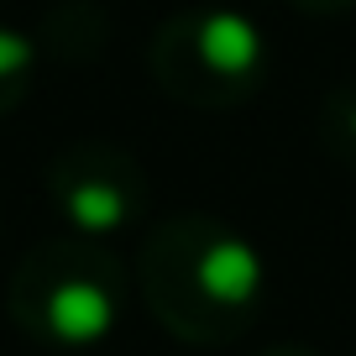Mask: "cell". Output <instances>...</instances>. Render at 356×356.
<instances>
[{
	"mask_svg": "<svg viewBox=\"0 0 356 356\" xmlns=\"http://www.w3.org/2000/svg\"><path fill=\"white\" fill-rule=\"evenodd\" d=\"M314 131H320L325 152H330L341 168H351V173H356V84H335L330 95H325Z\"/></svg>",
	"mask_w": 356,
	"mask_h": 356,
	"instance_id": "5",
	"label": "cell"
},
{
	"mask_svg": "<svg viewBox=\"0 0 356 356\" xmlns=\"http://www.w3.org/2000/svg\"><path fill=\"white\" fill-rule=\"evenodd\" d=\"M136 293L173 341L231 346L267 309V262L236 225L184 210L142 236Z\"/></svg>",
	"mask_w": 356,
	"mask_h": 356,
	"instance_id": "1",
	"label": "cell"
},
{
	"mask_svg": "<svg viewBox=\"0 0 356 356\" xmlns=\"http://www.w3.org/2000/svg\"><path fill=\"white\" fill-rule=\"evenodd\" d=\"M267 32L236 6L173 11L147 42V74L173 105L200 115L236 111L267 84Z\"/></svg>",
	"mask_w": 356,
	"mask_h": 356,
	"instance_id": "3",
	"label": "cell"
},
{
	"mask_svg": "<svg viewBox=\"0 0 356 356\" xmlns=\"http://www.w3.org/2000/svg\"><path fill=\"white\" fill-rule=\"evenodd\" d=\"M42 189H47V204L58 210V220L74 236H89V241H111L147 215L142 163L126 147L100 142V136L58 147L42 168Z\"/></svg>",
	"mask_w": 356,
	"mask_h": 356,
	"instance_id": "4",
	"label": "cell"
},
{
	"mask_svg": "<svg viewBox=\"0 0 356 356\" xmlns=\"http://www.w3.org/2000/svg\"><path fill=\"white\" fill-rule=\"evenodd\" d=\"M257 356H320V351H309V346H267Z\"/></svg>",
	"mask_w": 356,
	"mask_h": 356,
	"instance_id": "8",
	"label": "cell"
},
{
	"mask_svg": "<svg viewBox=\"0 0 356 356\" xmlns=\"http://www.w3.org/2000/svg\"><path fill=\"white\" fill-rule=\"evenodd\" d=\"M37 79V47L16 26H0V115H11L16 105L32 95Z\"/></svg>",
	"mask_w": 356,
	"mask_h": 356,
	"instance_id": "6",
	"label": "cell"
},
{
	"mask_svg": "<svg viewBox=\"0 0 356 356\" xmlns=\"http://www.w3.org/2000/svg\"><path fill=\"white\" fill-rule=\"evenodd\" d=\"M126 289L131 283H126L121 257L105 241L68 231L53 241H37L16 262L6 309H11L16 330L32 341L53 346V351H84L121 325Z\"/></svg>",
	"mask_w": 356,
	"mask_h": 356,
	"instance_id": "2",
	"label": "cell"
},
{
	"mask_svg": "<svg viewBox=\"0 0 356 356\" xmlns=\"http://www.w3.org/2000/svg\"><path fill=\"white\" fill-rule=\"evenodd\" d=\"M293 11H304V16H346V11H356V0H289Z\"/></svg>",
	"mask_w": 356,
	"mask_h": 356,
	"instance_id": "7",
	"label": "cell"
}]
</instances>
